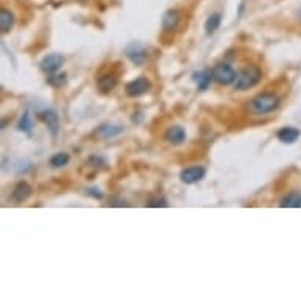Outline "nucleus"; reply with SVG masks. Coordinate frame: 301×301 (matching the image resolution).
<instances>
[{"label":"nucleus","mask_w":301,"mask_h":301,"mask_svg":"<svg viewBox=\"0 0 301 301\" xmlns=\"http://www.w3.org/2000/svg\"><path fill=\"white\" fill-rule=\"evenodd\" d=\"M32 186L26 182H19L14 189H13V194H11V199L17 204H23L26 202L30 196H32Z\"/></svg>","instance_id":"nucleus-9"},{"label":"nucleus","mask_w":301,"mask_h":301,"mask_svg":"<svg viewBox=\"0 0 301 301\" xmlns=\"http://www.w3.org/2000/svg\"><path fill=\"white\" fill-rule=\"evenodd\" d=\"M262 77V71L257 67H246L240 71H236V77L233 81V89L235 90H249L254 85L259 84Z\"/></svg>","instance_id":"nucleus-2"},{"label":"nucleus","mask_w":301,"mask_h":301,"mask_svg":"<svg viewBox=\"0 0 301 301\" xmlns=\"http://www.w3.org/2000/svg\"><path fill=\"white\" fill-rule=\"evenodd\" d=\"M178 21H180V16L177 10H167L163 16V30L164 32L175 30L178 26Z\"/></svg>","instance_id":"nucleus-13"},{"label":"nucleus","mask_w":301,"mask_h":301,"mask_svg":"<svg viewBox=\"0 0 301 301\" xmlns=\"http://www.w3.org/2000/svg\"><path fill=\"white\" fill-rule=\"evenodd\" d=\"M115 85H117V76L112 74V73H106V74L99 76V79H98V87L104 93L114 90Z\"/></svg>","instance_id":"nucleus-16"},{"label":"nucleus","mask_w":301,"mask_h":301,"mask_svg":"<svg viewBox=\"0 0 301 301\" xmlns=\"http://www.w3.org/2000/svg\"><path fill=\"white\" fill-rule=\"evenodd\" d=\"M150 89H152V84H150V81L144 76L128 82L126 87H125V93L130 96V98H137V96H142L145 95Z\"/></svg>","instance_id":"nucleus-3"},{"label":"nucleus","mask_w":301,"mask_h":301,"mask_svg":"<svg viewBox=\"0 0 301 301\" xmlns=\"http://www.w3.org/2000/svg\"><path fill=\"white\" fill-rule=\"evenodd\" d=\"M68 163H70V155H68V153H65V152H62V153H55V155L51 158V161H49V164H51L54 169L63 167V166H67Z\"/></svg>","instance_id":"nucleus-19"},{"label":"nucleus","mask_w":301,"mask_h":301,"mask_svg":"<svg viewBox=\"0 0 301 301\" xmlns=\"http://www.w3.org/2000/svg\"><path fill=\"white\" fill-rule=\"evenodd\" d=\"M63 62H65L63 55H60V54H49L46 57H43V60L39 62V68H41V71H45L48 74H52V73H57L62 68Z\"/></svg>","instance_id":"nucleus-5"},{"label":"nucleus","mask_w":301,"mask_h":301,"mask_svg":"<svg viewBox=\"0 0 301 301\" xmlns=\"http://www.w3.org/2000/svg\"><path fill=\"white\" fill-rule=\"evenodd\" d=\"M169 204H167V200L166 199H163V197H158V199H152L148 204H147V207H167Z\"/></svg>","instance_id":"nucleus-23"},{"label":"nucleus","mask_w":301,"mask_h":301,"mask_svg":"<svg viewBox=\"0 0 301 301\" xmlns=\"http://www.w3.org/2000/svg\"><path fill=\"white\" fill-rule=\"evenodd\" d=\"M125 55L130 58L134 65H142L147 60V51L145 48L141 45V43H131V45H128L126 49H125Z\"/></svg>","instance_id":"nucleus-6"},{"label":"nucleus","mask_w":301,"mask_h":301,"mask_svg":"<svg viewBox=\"0 0 301 301\" xmlns=\"http://www.w3.org/2000/svg\"><path fill=\"white\" fill-rule=\"evenodd\" d=\"M38 118L49 128V131H51L52 136H57L58 128H60V122H58V115H57L55 111H52V109L41 111V112H38Z\"/></svg>","instance_id":"nucleus-8"},{"label":"nucleus","mask_w":301,"mask_h":301,"mask_svg":"<svg viewBox=\"0 0 301 301\" xmlns=\"http://www.w3.org/2000/svg\"><path fill=\"white\" fill-rule=\"evenodd\" d=\"M301 136V131L293 126H284L277 131V139L284 144H293Z\"/></svg>","instance_id":"nucleus-12"},{"label":"nucleus","mask_w":301,"mask_h":301,"mask_svg":"<svg viewBox=\"0 0 301 301\" xmlns=\"http://www.w3.org/2000/svg\"><path fill=\"white\" fill-rule=\"evenodd\" d=\"M205 177V169L202 166H191V167H186L182 170L180 174V178L185 185H192V183H197L200 182L202 178Z\"/></svg>","instance_id":"nucleus-7"},{"label":"nucleus","mask_w":301,"mask_h":301,"mask_svg":"<svg viewBox=\"0 0 301 301\" xmlns=\"http://www.w3.org/2000/svg\"><path fill=\"white\" fill-rule=\"evenodd\" d=\"M48 84L51 85V87H54V89H60V87H63V85L67 84V74L65 73H60V74H51L49 77H48Z\"/></svg>","instance_id":"nucleus-21"},{"label":"nucleus","mask_w":301,"mask_h":301,"mask_svg":"<svg viewBox=\"0 0 301 301\" xmlns=\"http://www.w3.org/2000/svg\"><path fill=\"white\" fill-rule=\"evenodd\" d=\"M17 130L23 131V133H27V134L32 131V118H30V115H29L27 111L23 115H21V118L17 122Z\"/></svg>","instance_id":"nucleus-20"},{"label":"nucleus","mask_w":301,"mask_h":301,"mask_svg":"<svg viewBox=\"0 0 301 301\" xmlns=\"http://www.w3.org/2000/svg\"><path fill=\"white\" fill-rule=\"evenodd\" d=\"M85 194L93 197V199H96V200L103 199V192L98 188H87V189H85Z\"/></svg>","instance_id":"nucleus-22"},{"label":"nucleus","mask_w":301,"mask_h":301,"mask_svg":"<svg viewBox=\"0 0 301 301\" xmlns=\"http://www.w3.org/2000/svg\"><path fill=\"white\" fill-rule=\"evenodd\" d=\"M279 207L283 208H301V191H293L286 194L281 202H279Z\"/></svg>","instance_id":"nucleus-15"},{"label":"nucleus","mask_w":301,"mask_h":301,"mask_svg":"<svg viewBox=\"0 0 301 301\" xmlns=\"http://www.w3.org/2000/svg\"><path fill=\"white\" fill-rule=\"evenodd\" d=\"M221 21H223L221 13H213L207 19V23H205V32H207V35H213L214 32H216L221 27Z\"/></svg>","instance_id":"nucleus-18"},{"label":"nucleus","mask_w":301,"mask_h":301,"mask_svg":"<svg viewBox=\"0 0 301 301\" xmlns=\"http://www.w3.org/2000/svg\"><path fill=\"white\" fill-rule=\"evenodd\" d=\"M186 139V131H185V128L180 126V125H174V126H170L169 130L166 131V141L172 145H180L183 144Z\"/></svg>","instance_id":"nucleus-10"},{"label":"nucleus","mask_w":301,"mask_h":301,"mask_svg":"<svg viewBox=\"0 0 301 301\" xmlns=\"http://www.w3.org/2000/svg\"><path fill=\"white\" fill-rule=\"evenodd\" d=\"M192 81L197 84V89L200 92H205L213 81V70H202V71L192 73Z\"/></svg>","instance_id":"nucleus-11"},{"label":"nucleus","mask_w":301,"mask_h":301,"mask_svg":"<svg viewBox=\"0 0 301 301\" xmlns=\"http://www.w3.org/2000/svg\"><path fill=\"white\" fill-rule=\"evenodd\" d=\"M14 26V14L4 8L2 11H0V30H2V33H7L11 30V27Z\"/></svg>","instance_id":"nucleus-17"},{"label":"nucleus","mask_w":301,"mask_h":301,"mask_svg":"<svg viewBox=\"0 0 301 301\" xmlns=\"http://www.w3.org/2000/svg\"><path fill=\"white\" fill-rule=\"evenodd\" d=\"M123 133V128L118 126V125H111V123H106V125H101L96 131V136L101 137V139H111V137H115L118 134Z\"/></svg>","instance_id":"nucleus-14"},{"label":"nucleus","mask_w":301,"mask_h":301,"mask_svg":"<svg viewBox=\"0 0 301 301\" xmlns=\"http://www.w3.org/2000/svg\"><path fill=\"white\" fill-rule=\"evenodd\" d=\"M235 77H236V71L230 65H227V63H219V65L213 68V81H216L221 85L233 84Z\"/></svg>","instance_id":"nucleus-4"},{"label":"nucleus","mask_w":301,"mask_h":301,"mask_svg":"<svg viewBox=\"0 0 301 301\" xmlns=\"http://www.w3.org/2000/svg\"><path fill=\"white\" fill-rule=\"evenodd\" d=\"M279 99L277 95L274 93H260L254 96L252 99H249L248 103V111L251 114H255V115H265V114H270L273 111H276L279 107Z\"/></svg>","instance_id":"nucleus-1"}]
</instances>
